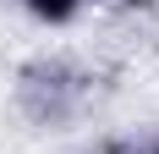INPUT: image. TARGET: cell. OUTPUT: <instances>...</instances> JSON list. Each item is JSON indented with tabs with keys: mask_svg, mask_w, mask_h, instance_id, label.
Here are the masks:
<instances>
[{
	"mask_svg": "<svg viewBox=\"0 0 159 154\" xmlns=\"http://www.w3.org/2000/svg\"><path fill=\"white\" fill-rule=\"evenodd\" d=\"M88 6L93 0H16V11L28 22H39V28H71V22H82Z\"/></svg>",
	"mask_w": 159,
	"mask_h": 154,
	"instance_id": "6da1fadb",
	"label": "cell"
},
{
	"mask_svg": "<svg viewBox=\"0 0 159 154\" xmlns=\"http://www.w3.org/2000/svg\"><path fill=\"white\" fill-rule=\"evenodd\" d=\"M82 154H132V149H115V143H104V149H82Z\"/></svg>",
	"mask_w": 159,
	"mask_h": 154,
	"instance_id": "7a4b0ae2",
	"label": "cell"
},
{
	"mask_svg": "<svg viewBox=\"0 0 159 154\" xmlns=\"http://www.w3.org/2000/svg\"><path fill=\"white\" fill-rule=\"evenodd\" d=\"M143 154H159V138H154V143H148V149H143Z\"/></svg>",
	"mask_w": 159,
	"mask_h": 154,
	"instance_id": "3957f363",
	"label": "cell"
}]
</instances>
